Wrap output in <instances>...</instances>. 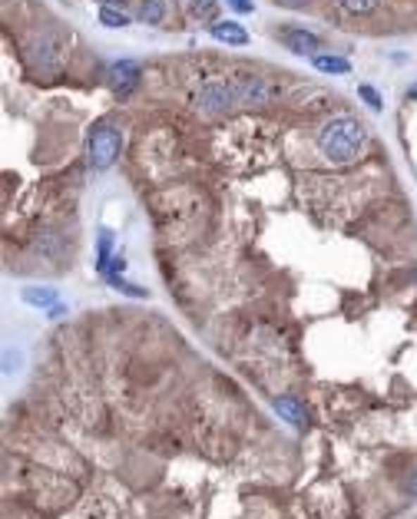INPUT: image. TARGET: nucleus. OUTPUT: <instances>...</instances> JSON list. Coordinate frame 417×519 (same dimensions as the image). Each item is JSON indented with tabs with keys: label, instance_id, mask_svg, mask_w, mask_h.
I'll list each match as a JSON object with an SVG mask.
<instances>
[{
	"label": "nucleus",
	"instance_id": "nucleus-1",
	"mask_svg": "<svg viewBox=\"0 0 417 519\" xmlns=\"http://www.w3.org/2000/svg\"><path fill=\"white\" fill-rule=\"evenodd\" d=\"M368 132L354 116H335L318 132V149L331 165H351L361 156Z\"/></svg>",
	"mask_w": 417,
	"mask_h": 519
},
{
	"label": "nucleus",
	"instance_id": "nucleus-2",
	"mask_svg": "<svg viewBox=\"0 0 417 519\" xmlns=\"http://www.w3.org/2000/svg\"><path fill=\"white\" fill-rule=\"evenodd\" d=\"M120 149H123V139L113 126L103 123V126H97V130L89 132L87 156H89V165H93V169H110V165L120 159Z\"/></svg>",
	"mask_w": 417,
	"mask_h": 519
},
{
	"label": "nucleus",
	"instance_id": "nucleus-3",
	"mask_svg": "<svg viewBox=\"0 0 417 519\" xmlns=\"http://www.w3.org/2000/svg\"><path fill=\"white\" fill-rule=\"evenodd\" d=\"M232 103H239L235 83H225V80H208L196 96V106L202 109L206 116H219V113H225Z\"/></svg>",
	"mask_w": 417,
	"mask_h": 519
},
{
	"label": "nucleus",
	"instance_id": "nucleus-4",
	"mask_svg": "<svg viewBox=\"0 0 417 519\" xmlns=\"http://www.w3.org/2000/svg\"><path fill=\"white\" fill-rule=\"evenodd\" d=\"M139 83V66L132 63V60H120V63H113L110 66V87L113 93H130L132 87Z\"/></svg>",
	"mask_w": 417,
	"mask_h": 519
},
{
	"label": "nucleus",
	"instance_id": "nucleus-5",
	"mask_svg": "<svg viewBox=\"0 0 417 519\" xmlns=\"http://www.w3.org/2000/svg\"><path fill=\"white\" fill-rule=\"evenodd\" d=\"M235 96H239V103H268V96H272V89H268V83L265 80H259V76H242L239 83H235Z\"/></svg>",
	"mask_w": 417,
	"mask_h": 519
},
{
	"label": "nucleus",
	"instance_id": "nucleus-6",
	"mask_svg": "<svg viewBox=\"0 0 417 519\" xmlns=\"http://www.w3.org/2000/svg\"><path fill=\"white\" fill-rule=\"evenodd\" d=\"M282 44H285L292 54L308 56V54H315V50H318V37H315V33H308V30H301V27H285V30H282Z\"/></svg>",
	"mask_w": 417,
	"mask_h": 519
},
{
	"label": "nucleus",
	"instance_id": "nucleus-7",
	"mask_svg": "<svg viewBox=\"0 0 417 519\" xmlns=\"http://www.w3.org/2000/svg\"><path fill=\"white\" fill-rule=\"evenodd\" d=\"M212 37L219 44H232V46H245L249 44V33L242 30L235 20H216L212 23Z\"/></svg>",
	"mask_w": 417,
	"mask_h": 519
},
{
	"label": "nucleus",
	"instance_id": "nucleus-8",
	"mask_svg": "<svg viewBox=\"0 0 417 519\" xmlns=\"http://www.w3.org/2000/svg\"><path fill=\"white\" fill-rule=\"evenodd\" d=\"M275 411L282 413L292 427H305V407H301L295 397H278V401H275Z\"/></svg>",
	"mask_w": 417,
	"mask_h": 519
},
{
	"label": "nucleus",
	"instance_id": "nucleus-9",
	"mask_svg": "<svg viewBox=\"0 0 417 519\" xmlns=\"http://www.w3.org/2000/svg\"><path fill=\"white\" fill-rule=\"evenodd\" d=\"M23 301L33 304V308H54V304H60L54 288H23Z\"/></svg>",
	"mask_w": 417,
	"mask_h": 519
},
{
	"label": "nucleus",
	"instance_id": "nucleus-10",
	"mask_svg": "<svg viewBox=\"0 0 417 519\" xmlns=\"http://www.w3.org/2000/svg\"><path fill=\"white\" fill-rule=\"evenodd\" d=\"M315 63V70H321V73H351V63L344 60V56H315L311 60Z\"/></svg>",
	"mask_w": 417,
	"mask_h": 519
},
{
	"label": "nucleus",
	"instance_id": "nucleus-11",
	"mask_svg": "<svg viewBox=\"0 0 417 519\" xmlns=\"http://www.w3.org/2000/svg\"><path fill=\"white\" fill-rule=\"evenodd\" d=\"M189 11L196 20H216V0H189Z\"/></svg>",
	"mask_w": 417,
	"mask_h": 519
},
{
	"label": "nucleus",
	"instance_id": "nucleus-12",
	"mask_svg": "<svg viewBox=\"0 0 417 519\" xmlns=\"http://www.w3.org/2000/svg\"><path fill=\"white\" fill-rule=\"evenodd\" d=\"M99 23H106V27H113V30H120V27H126V13L113 11V7H99Z\"/></svg>",
	"mask_w": 417,
	"mask_h": 519
},
{
	"label": "nucleus",
	"instance_id": "nucleus-13",
	"mask_svg": "<svg viewBox=\"0 0 417 519\" xmlns=\"http://www.w3.org/2000/svg\"><path fill=\"white\" fill-rule=\"evenodd\" d=\"M163 13H166L163 0H146L143 11H139V17H143L146 23H159V20H163Z\"/></svg>",
	"mask_w": 417,
	"mask_h": 519
},
{
	"label": "nucleus",
	"instance_id": "nucleus-14",
	"mask_svg": "<svg viewBox=\"0 0 417 519\" xmlns=\"http://www.w3.org/2000/svg\"><path fill=\"white\" fill-rule=\"evenodd\" d=\"M341 7L348 13H354V17H361V13H371L378 7V0H341Z\"/></svg>",
	"mask_w": 417,
	"mask_h": 519
},
{
	"label": "nucleus",
	"instance_id": "nucleus-15",
	"mask_svg": "<svg viewBox=\"0 0 417 519\" xmlns=\"http://www.w3.org/2000/svg\"><path fill=\"white\" fill-rule=\"evenodd\" d=\"M358 93H361V99H364V103H368V106L374 109V113H381V106H385V103H381V93H378V89H374V87H368V83H364V87L358 89Z\"/></svg>",
	"mask_w": 417,
	"mask_h": 519
},
{
	"label": "nucleus",
	"instance_id": "nucleus-16",
	"mask_svg": "<svg viewBox=\"0 0 417 519\" xmlns=\"http://www.w3.org/2000/svg\"><path fill=\"white\" fill-rule=\"evenodd\" d=\"M113 284H116V288H120V292H126V294H132V298H146V292L143 288H136V284H130V282H123V278H110Z\"/></svg>",
	"mask_w": 417,
	"mask_h": 519
},
{
	"label": "nucleus",
	"instance_id": "nucleus-17",
	"mask_svg": "<svg viewBox=\"0 0 417 519\" xmlns=\"http://www.w3.org/2000/svg\"><path fill=\"white\" fill-rule=\"evenodd\" d=\"M120 271H126V258L116 255V258L110 261V268H106V278H120Z\"/></svg>",
	"mask_w": 417,
	"mask_h": 519
},
{
	"label": "nucleus",
	"instance_id": "nucleus-18",
	"mask_svg": "<svg viewBox=\"0 0 417 519\" xmlns=\"http://www.w3.org/2000/svg\"><path fill=\"white\" fill-rule=\"evenodd\" d=\"M229 7H232L235 13H252V11H255L252 0H229Z\"/></svg>",
	"mask_w": 417,
	"mask_h": 519
},
{
	"label": "nucleus",
	"instance_id": "nucleus-19",
	"mask_svg": "<svg viewBox=\"0 0 417 519\" xmlns=\"http://www.w3.org/2000/svg\"><path fill=\"white\" fill-rule=\"evenodd\" d=\"M404 489H407V493H414V496H417V473H414V476H407Z\"/></svg>",
	"mask_w": 417,
	"mask_h": 519
},
{
	"label": "nucleus",
	"instance_id": "nucleus-20",
	"mask_svg": "<svg viewBox=\"0 0 417 519\" xmlns=\"http://www.w3.org/2000/svg\"><path fill=\"white\" fill-rule=\"evenodd\" d=\"M46 314H50V318H60V314H66V308H63V304H54Z\"/></svg>",
	"mask_w": 417,
	"mask_h": 519
},
{
	"label": "nucleus",
	"instance_id": "nucleus-21",
	"mask_svg": "<svg viewBox=\"0 0 417 519\" xmlns=\"http://www.w3.org/2000/svg\"><path fill=\"white\" fill-rule=\"evenodd\" d=\"M113 4H123V0H103V7H113Z\"/></svg>",
	"mask_w": 417,
	"mask_h": 519
},
{
	"label": "nucleus",
	"instance_id": "nucleus-22",
	"mask_svg": "<svg viewBox=\"0 0 417 519\" xmlns=\"http://www.w3.org/2000/svg\"><path fill=\"white\" fill-rule=\"evenodd\" d=\"M407 96H411V99H417V87H411V93H407Z\"/></svg>",
	"mask_w": 417,
	"mask_h": 519
}]
</instances>
